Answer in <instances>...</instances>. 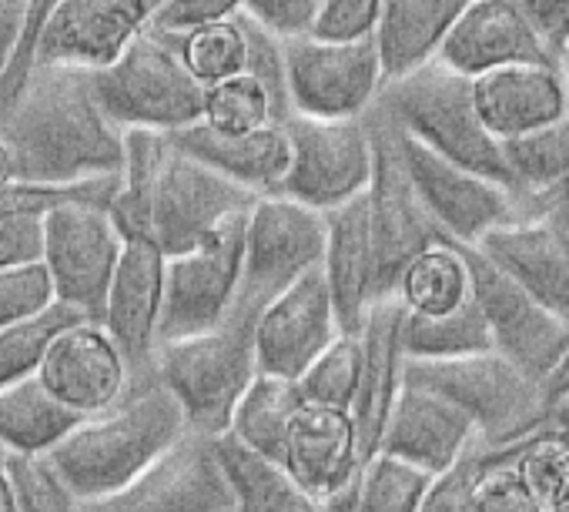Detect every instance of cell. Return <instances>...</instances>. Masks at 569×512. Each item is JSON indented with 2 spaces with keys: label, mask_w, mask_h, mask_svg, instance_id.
Listing matches in <instances>:
<instances>
[{
  "label": "cell",
  "mask_w": 569,
  "mask_h": 512,
  "mask_svg": "<svg viewBox=\"0 0 569 512\" xmlns=\"http://www.w3.org/2000/svg\"><path fill=\"white\" fill-rule=\"evenodd\" d=\"M0 141L11 148L14 181L78 184L124 174V128L104 111L94 71L38 64L21 101L0 118Z\"/></svg>",
  "instance_id": "obj_1"
},
{
  "label": "cell",
  "mask_w": 569,
  "mask_h": 512,
  "mask_svg": "<svg viewBox=\"0 0 569 512\" xmlns=\"http://www.w3.org/2000/svg\"><path fill=\"white\" fill-rule=\"evenodd\" d=\"M124 174L114 221L124 238H148L168 259L208 241L224 221L248 211L254 194L191 158L168 131H124Z\"/></svg>",
  "instance_id": "obj_2"
},
{
  "label": "cell",
  "mask_w": 569,
  "mask_h": 512,
  "mask_svg": "<svg viewBox=\"0 0 569 512\" xmlns=\"http://www.w3.org/2000/svg\"><path fill=\"white\" fill-rule=\"evenodd\" d=\"M188 432V415L158 369L131 375L124 395L98 415H88L48 462L81 502L104 499L138 479Z\"/></svg>",
  "instance_id": "obj_3"
},
{
  "label": "cell",
  "mask_w": 569,
  "mask_h": 512,
  "mask_svg": "<svg viewBox=\"0 0 569 512\" xmlns=\"http://www.w3.org/2000/svg\"><path fill=\"white\" fill-rule=\"evenodd\" d=\"M254 329L258 312L234 305L221 325L158 349L154 369L178 395L191 432L218 439L231 429V415L258 375Z\"/></svg>",
  "instance_id": "obj_4"
},
{
  "label": "cell",
  "mask_w": 569,
  "mask_h": 512,
  "mask_svg": "<svg viewBox=\"0 0 569 512\" xmlns=\"http://www.w3.org/2000/svg\"><path fill=\"white\" fill-rule=\"evenodd\" d=\"M406 382L426 385L456 402L489 445H516L549 429L546 382L499 355L496 349L462 359H409Z\"/></svg>",
  "instance_id": "obj_5"
},
{
  "label": "cell",
  "mask_w": 569,
  "mask_h": 512,
  "mask_svg": "<svg viewBox=\"0 0 569 512\" xmlns=\"http://www.w3.org/2000/svg\"><path fill=\"white\" fill-rule=\"evenodd\" d=\"M376 108L386 111L412 141L512 188L502 141L482 124L472 81L442 61L389 81Z\"/></svg>",
  "instance_id": "obj_6"
},
{
  "label": "cell",
  "mask_w": 569,
  "mask_h": 512,
  "mask_svg": "<svg viewBox=\"0 0 569 512\" xmlns=\"http://www.w3.org/2000/svg\"><path fill=\"white\" fill-rule=\"evenodd\" d=\"M94 88L114 124L124 131H184L204 121L208 88L184 61L171 31L148 28L111 68L94 71Z\"/></svg>",
  "instance_id": "obj_7"
},
{
  "label": "cell",
  "mask_w": 569,
  "mask_h": 512,
  "mask_svg": "<svg viewBox=\"0 0 569 512\" xmlns=\"http://www.w3.org/2000/svg\"><path fill=\"white\" fill-rule=\"evenodd\" d=\"M326 214L289 198L261 194L244 218V275L238 305L264 312L281 292L322 269Z\"/></svg>",
  "instance_id": "obj_8"
},
{
  "label": "cell",
  "mask_w": 569,
  "mask_h": 512,
  "mask_svg": "<svg viewBox=\"0 0 569 512\" xmlns=\"http://www.w3.org/2000/svg\"><path fill=\"white\" fill-rule=\"evenodd\" d=\"M124 254V231L111 208L68 201L44 214V269L54 285V302L101 322L108 292Z\"/></svg>",
  "instance_id": "obj_9"
},
{
  "label": "cell",
  "mask_w": 569,
  "mask_h": 512,
  "mask_svg": "<svg viewBox=\"0 0 569 512\" xmlns=\"http://www.w3.org/2000/svg\"><path fill=\"white\" fill-rule=\"evenodd\" d=\"M292 111L326 121L369 118L386 91L382 58L372 38L332 41L302 34L284 41Z\"/></svg>",
  "instance_id": "obj_10"
},
{
  "label": "cell",
  "mask_w": 569,
  "mask_h": 512,
  "mask_svg": "<svg viewBox=\"0 0 569 512\" xmlns=\"http://www.w3.org/2000/svg\"><path fill=\"white\" fill-rule=\"evenodd\" d=\"M284 131L292 144V164L278 194L326 214L369 191L376 171V134L369 118L326 121L292 114Z\"/></svg>",
  "instance_id": "obj_11"
},
{
  "label": "cell",
  "mask_w": 569,
  "mask_h": 512,
  "mask_svg": "<svg viewBox=\"0 0 569 512\" xmlns=\"http://www.w3.org/2000/svg\"><path fill=\"white\" fill-rule=\"evenodd\" d=\"M244 218L248 211L234 214L208 241L168 259L161 345L201 335L234 312L244 275Z\"/></svg>",
  "instance_id": "obj_12"
},
{
  "label": "cell",
  "mask_w": 569,
  "mask_h": 512,
  "mask_svg": "<svg viewBox=\"0 0 569 512\" xmlns=\"http://www.w3.org/2000/svg\"><path fill=\"white\" fill-rule=\"evenodd\" d=\"M372 134H376V171L369 184V214H372V234H376V254H379V289L382 299L396 292L399 275L406 265L436 241H446L436 228L432 214L426 211L412 174L406 168L402 154V134L389 114L372 108L369 114Z\"/></svg>",
  "instance_id": "obj_13"
},
{
  "label": "cell",
  "mask_w": 569,
  "mask_h": 512,
  "mask_svg": "<svg viewBox=\"0 0 569 512\" xmlns=\"http://www.w3.org/2000/svg\"><path fill=\"white\" fill-rule=\"evenodd\" d=\"M402 154H406L412 184L446 241L476 248L489 231L526 218L522 201L509 184L489 174H479L472 168H462L436 154L432 148L412 141L409 134H402Z\"/></svg>",
  "instance_id": "obj_14"
},
{
  "label": "cell",
  "mask_w": 569,
  "mask_h": 512,
  "mask_svg": "<svg viewBox=\"0 0 569 512\" xmlns=\"http://www.w3.org/2000/svg\"><path fill=\"white\" fill-rule=\"evenodd\" d=\"M462 251L472 275V299L489 325L492 349L546 382L569 345V325L479 248L462 244Z\"/></svg>",
  "instance_id": "obj_15"
},
{
  "label": "cell",
  "mask_w": 569,
  "mask_h": 512,
  "mask_svg": "<svg viewBox=\"0 0 569 512\" xmlns=\"http://www.w3.org/2000/svg\"><path fill=\"white\" fill-rule=\"evenodd\" d=\"M81 512H231L214 435L184 432L124 489L81 502Z\"/></svg>",
  "instance_id": "obj_16"
},
{
  "label": "cell",
  "mask_w": 569,
  "mask_h": 512,
  "mask_svg": "<svg viewBox=\"0 0 569 512\" xmlns=\"http://www.w3.org/2000/svg\"><path fill=\"white\" fill-rule=\"evenodd\" d=\"M366 459L352 412L326 405L302 409L281 452V465L292 472L302 492L332 512H352Z\"/></svg>",
  "instance_id": "obj_17"
},
{
  "label": "cell",
  "mask_w": 569,
  "mask_h": 512,
  "mask_svg": "<svg viewBox=\"0 0 569 512\" xmlns=\"http://www.w3.org/2000/svg\"><path fill=\"white\" fill-rule=\"evenodd\" d=\"M168 0H64L38 44V64L84 71L111 68L148 28Z\"/></svg>",
  "instance_id": "obj_18"
},
{
  "label": "cell",
  "mask_w": 569,
  "mask_h": 512,
  "mask_svg": "<svg viewBox=\"0 0 569 512\" xmlns=\"http://www.w3.org/2000/svg\"><path fill=\"white\" fill-rule=\"evenodd\" d=\"M346 335L326 272L316 269L289 292H281L261 315L254 329V352L258 372L281 375V379H302L329 345Z\"/></svg>",
  "instance_id": "obj_19"
},
{
  "label": "cell",
  "mask_w": 569,
  "mask_h": 512,
  "mask_svg": "<svg viewBox=\"0 0 569 512\" xmlns=\"http://www.w3.org/2000/svg\"><path fill=\"white\" fill-rule=\"evenodd\" d=\"M168 254L148 238H124V254L114 272L101 325L118 342L131 375L151 372L161 345Z\"/></svg>",
  "instance_id": "obj_20"
},
{
  "label": "cell",
  "mask_w": 569,
  "mask_h": 512,
  "mask_svg": "<svg viewBox=\"0 0 569 512\" xmlns=\"http://www.w3.org/2000/svg\"><path fill=\"white\" fill-rule=\"evenodd\" d=\"M38 379L61 405L88 419L124 395L131 369L101 322H78L48 345Z\"/></svg>",
  "instance_id": "obj_21"
},
{
  "label": "cell",
  "mask_w": 569,
  "mask_h": 512,
  "mask_svg": "<svg viewBox=\"0 0 569 512\" xmlns=\"http://www.w3.org/2000/svg\"><path fill=\"white\" fill-rule=\"evenodd\" d=\"M476 248L569 325V224L562 204L509 221L489 231Z\"/></svg>",
  "instance_id": "obj_22"
},
{
  "label": "cell",
  "mask_w": 569,
  "mask_h": 512,
  "mask_svg": "<svg viewBox=\"0 0 569 512\" xmlns=\"http://www.w3.org/2000/svg\"><path fill=\"white\" fill-rule=\"evenodd\" d=\"M322 272L342 322V332L359 335L369 312L382 302L379 254L369 214V191L326 211V259Z\"/></svg>",
  "instance_id": "obj_23"
},
{
  "label": "cell",
  "mask_w": 569,
  "mask_h": 512,
  "mask_svg": "<svg viewBox=\"0 0 569 512\" xmlns=\"http://www.w3.org/2000/svg\"><path fill=\"white\" fill-rule=\"evenodd\" d=\"M439 61L469 81L516 64H559L512 0H469Z\"/></svg>",
  "instance_id": "obj_24"
},
{
  "label": "cell",
  "mask_w": 569,
  "mask_h": 512,
  "mask_svg": "<svg viewBox=\"0 0 569 512\" xmlns=\"http://www.w3.org/2000/svg\"><path fill=\"white\" fill-rule=\"evenodd\" d=\"M476 439L479 435L472 419L456 402L426 385L406 382L382 432L379 452L399 455L409 465L439 475L452 462H459Z\"/></svg>",
  "instance_id": "obj_25"
},
{
  "label": "cell",
  "mask_w": 569,
  "mask_h": 512,
  "mask_svg": "<svg viewBox=\"0 0 569 512\" xmlns=\"http://www.w3.org/2000/svg\"><path fill=\"white\" fill-rule=\"evenodd\" d=\"M482 124L499 141L522 138L569 118V88L559 64H516L472 81Z\"/></svg>",
  "instance_id": "obj_26"
},
{
  "label": "cell",
  "mask_w": 569,
  "mask_h": 512,
  "mask_svg": "<svg viewBox=\"0 0 569 512\" xmlns=\"http://www.w3.org/2000/svg\"><path fill=\"white\" fill-rule=\"evenodd\" d=\"M402 322H406V309L396 295H389L369 312L359 332L362 335V382H359V395L352 405V419L366 445V455L379 452L382 432L406 385L409 355L402 342Z\"/></svg>",
  "instance_id": "obj_27"
},
{
  "label": "cell",
  "mask_w": 569,
  "mask_h": 512,
  "mask_svg": "<svg viewBox=\"0 0 569 512\" xmlns=\"http://www.w3.org/2000/svg\"><path fill=\"white\" fill-rule=\"evenodd\" d=\"M171 138L178 141L181 151L204 161L208 168H214L238 188L251 191L254 198L278 194L292 164V144L284 124H268L248 134H224L198 121L184 131H174Z\"/></svg>",
  "instance_id": "obj_28"
},
{
  "label": "cell",
  "mask_w": 569,
  "mask_h": 512,
  "mask_svg": "<svg viewBox=\"0 0 569 512\" xmlns=\"http://www.w3.org/2000/svg\"><path fill=\"white\" fill-rule=\"evenodd\" d=\"M466 4L469 0H382L372 41L386 84L436 64Z\"/></svg>",
  "instance_id": "obj_29"
},
{
  "label": "cell",
  "mask_w": 569,
  "mask_h": 512,
  "mask_svg": "<svg viewBox=\"0 0 569 512\" xmlns=\"http://www.w3.org/2000/svg\"><path fill=\"white\" fill-rule=\"evenodd\" d=\"M218 462L231 492V512H309L312 499L281 465V459L264 455L231 432L214 439Z\"/></svg>",
  "instance_id": "obj_30"
},
{
  "label": "cell",
  "mask_w": 569,
  "mask_h": 512,
  "mask_svg": "<svg viewBox=\"0 0 569 512\" xmlns=\"http://www.w3.org/2000/svg\"><path fill=\"white\" fill-rule=\"evenodd\" d=\"M502 151L512 191L519 194L526 218L562 204L569 188V118L502 141Z\"/></svg>",
  "instance_id": "obj_31"
},
{
  "label": "cell",
  "mask_w": 569,
  "mask_h": 512,
  "mask_svg": "<svg viewBox=\"0 0 569 512\" xmlns=\"http://www.w3.org/2000/svg\"><path fill=\"white\" fill-rule=\"evenodd\" d=\"M81 422L84 415L61 405L38 375L0 389V445L8 452L48 455Z\"/></svg>",
  "instance_id": "obj_32"
},
{
  "label": "cell",
  "mask_w": 569,
  "mask_h": 512,
  "mask_svg": "<svg viewBox=\"0 0 569 512\" xmlns=\"http://www.w3.org/2000/svg\"><path fill=\"white\" fill-rule=\"evenodd\" d=\"M409 315H446L472 302V275L462 244L436 241L406 265L392 292Z\"/></svg>",
  "instance_id": "obj_33"
},
{
  "label": "cell",
  "mask_w": 569,
  "mask_h": 512,
  "mask_svg": "<svg viewBox=\"0 0 569 512\" xmlns=\"http://www.w3.org/2000/svg\"><path fill=\"white\" fill-rule=\"evenodd\" d=\"M306 405L309 402H306L296 379L258 372L254 382L248 385V392L241 395L228 432L234 439H241L244 445L281 459L284 442H289V432H292V425Z\"/></svg>",
  "instance_id": "obj_34"
},
{
  "label": "cell",
  "mask_w": 569,
  "mask_h": 512,
  "mask_svg": "<svg viewBox=\"0 0 569 512\" xmlns=\"http://www.w3.org/2000/svg\"><path fill=\"white\" fill-rule=\"evenodd\" d=\"M402 342H406L409 359H429V362L462 359V355L492 349V335H489V325H486L476 299L446 315H409L406 312Z\"/></svg>",
  "instance_id": "obj_35"
},
{
  "label": "cell",
  "mask_w": 569,
  "mask_h": 512,
  "mask_svg": "<svg viewBox=\"0 0 569 512\" xmlns=\"http://www.w3.org/2000/svg\"><path fill=\"white\" fill-rule=\"evenodd\" d=\"M522 445L526 439L516 445L486 442L482 462L466 492V512H549L519 465Z\"/></svg>",
  "instance_id": "obj_36"
},
{
  "label": "cell",
  "mask_w": 569,
  "mask_h": 512,
  "mask_svg": "<svg viewBox=\"0 0 569 512\" xmlns=\"http://www.w3.org/2000/svg\"><path fill=\"white\" fill-rule=\"evenodd\" d=\"M432 475L399 455L376 452L366 459L352 512H422Z\"/></svg>",
  "instance_id": "obj_37"
},
{
  "label": "cell",
  "mask_w": 569,
  "mask_h": 512,
  "mask_svg": "<svg viewBox=\"0 0 569 512\" xmlns=\"http://www.w3.org/2000/svg\"><path fill=\"white\" fill-rule=\"evenodd\" d=\"M78 322H88L81 312L54 302L51 309L11 325L0 332V389L8 385H18L31 375H38L44 355H48V345L68 329V325H78Z\"/></svg>",
  "instance_id": "obj_38"
},
{
  "label": "cell",
  "mask_w": 569,
  "mask_h": 512,
  "mask_svg": "<svg viewBox=\"0 0 569 512\" xmlns=\"http://www.w3.org/2000/svg\"><path fill=\"white\" fill-rule=\"evenodd\" d=\"M178 41H181L188 68L204 88L228 81L234 74H244L248 68V38H244L241 14L231 21H214V24L184 31L178 34Z\"/></svg>",
  "instance_id": "obj_39"
},
{
  "label": "cell",
  "mask_w": 569,
  "mask_h": 512,
  "mask_svg": "<svg viewBox=\"0 0 569 512\" xmlns=\"http://www.w3.org/2000/svg\"><path fill=\"white\" fill-rule=\"evenodd\" d=\"M204 124L224 134H248L268 124H281L278 108L268 88L254 74H234L208 88L204 98Z\"/></svg>",
  "instance_id": "obj_40"
},
{
  "label": "cell",
  "mask_w": 569,
  "mask_h": 512,
  "mask_svg": "<svg viewBox=\"0 0 569 512\" xmlns=\"http://www.w3.org/2000/svg\"><path fill=\"white\" fill-rule=\"evenodd\" d=\"M362 382V335H339L329 352L299 379V389L309 405L346 409L352 412Z\"/></svg>",
  "instance_id": "obj_41"
},
{
  "label": "cell",
  "mask_w": 569,
  "mask_h": 512,
  "mask_svg": "<svg viewBox=\"0 0 569 512\" xmlns=\"http://www.w3.org/2000/svg\"><path fill=\"white\" fill-rule=\"evenodd\" d=\"M4 472L14 485L18 512H81V499L58 475L48 455L8 452Z\"/></svg>",
  "instance_id": "obj_42"
},
{
  "label": "cell",
  "mask_w": 569,
  "mask_h": 512,
  "mask_svg": "<svg viewBox=\"0 0 569 512\" xmlns=\"http://www.w3.org/2000/svg\"><path fill=\"white\" fill-rule=\"evenodd\" d=\"M519 465L549 512H569V439L556 429H542L526 439Z\"/></svg>",
  "instance_id": "obj_43"
},
{
  "label": "cell",
  "mask_w": 569,
  "mask_h": 512,
  "mask_svg": "<svg viewBox=\"0 0 569 512\" xmlns=\"http://www.w3.org/2000/svg\"><path fill=\"white\" fill-rule=\"evenodd\" d=\"M241 24H244V38H248V74H254L274 108H278V118L281 124L289 121L296 111H292V94H289V64H284V41L271 31H264L261 24H254L248 14H241Z\"/></svg>",
  "instance_id": "obj_44"
},
{
  "label": "cell",
  "mask_w": 569,
  "mask_h": 512,
  "mask_svg": "<svg viewBox=\"0 0 569 512\" xmlns=\"http://www.w3.org/2000/svg\"><path fill=\"white\" fill-rule=\"evenodd\" d=\"M64 0H28V14H24V31L18 41V54L11 61V68L0 74V118H4L24 94L34 68H38V44L44 28L51 24V18L58 14V8Z\"/></svg>",
  "instance_id": "obj_45"
},
{
  "label": "cell",
  "mask_w": 569,
  "mask_h": 512,
  "mask_svg": "<svg viewBox=\"0 0 569 512\" xmlns=\"http://www.w3.org/2000/svg\"><path fill=\"white\" fill-rule=\"evenodd\" d=\"M51 305H54V285L44 262L0 272V332Z\"/></svg>",
  "instance_id": "obj_46"
},
{
  "label": "cell",
  "mask_w": 569,
  "mask_h": 512,
  "mask_svg": "<svg viewBox=\"0 0 569 512\" xmlns=\"http://www.w3.org/2000/svg\"><path fill=\"white\" fill-rule=\"evenodd\" d=\"M382 0H322L316 31L319 38L332 41H362L376 34Z\"/></svg>",
  "instance_id": "obj_47"
},
{
  "label": "cell",
  "mask_w": 569,
  "mask_h": 512,
  "mask_svg": "<svg viewBox=\"0 0 569 512\" xmlns=\"http://www.w3.org/2000/svg\"><path fill=\"white\" fill-rule=\"evenodd\" d=\"M44 262V214L0 218V272Z\"/></svg>",
  "instance_id": "obj_48"
},
{
  "label": "cell",
  "mask_w": 569,
  "mask_h": 512,
  "mask_svg": "<svg viewBox=\"0 0 569 512\" xmlns=\"http://www.w3.org/2000/svg\"><path fill=\"white\" fill-rule=\"evenodd\" d=\"M319 4L322 0H248L244 14L264 31L289 41V38H302L316 31Z\"/></svg>",
  "instance_id": "obj_49"
},
{
  "label": "cell",
  "mask_w": 569,
  "mask_h": 512,
  "mask_svg": "<svg viewBox=\"0 0 569 512\" xmlns=\"http://www.w3.org/2000/svg\"><path fill=\"white\" fill-rule=\"evenodd\" d=\"M244 4L248 0H168L164 11L154 21V28L171 31V34H184V31H194L201 24L231 21L238 14H244Z\"/></svg>",
  "instance_id": "obj_50"
},
{
  "label": "cell",
  "mask_w": 569,
  "mask_h": 512,
  "mask_svg": "<svg viewBox=\"0 0 569 512\" xmlns=\"http://www.w3.org/2000/svg\"><path fill=\"white\" fill-rule=\"evenodd\" d=\"M522 21L536 31L546 51L559 61L569 44V0H512Z\"/></svg>",
  "instance_id": "obj_51"
},
{
  "label": "cell",
  "mask_w": 569,
  "mask_h": 512,
  "mask_svg": "<svg viewBox=\"0 0 569 512\" xmlns=\"http://www.w3.org/2000/svg\"><path fill=\"white\" fill-rule=\"evenodd\" d=\"M24 14H28V0H0V74L11 68L18 54Z\"/></svg>",
  "instance_id": "obj_52"
},
{
  "label": "cell",
  "mask_w": 569,
  "mask_h": 512,
  "mask_svg": "<svg viewBox=\"0 0 569 512\" xmlns=\"http://www.w3.org/2000/svg\"><path fill=\"white\" fill-rule=\"evenodd\" d=\"M549 429H556L559 435L569 439V392L552 395V405H549Z\"/></svg>",
  "instance_id": "obj_53"
},
{
  "label": "cell",
  "mask_w": 569,
  "mask_h": 512,
  "mask_svg": "<svg viewBox=\"0 0 569 512\" xmlns=\"http://www.w3.org/2000/svg\"><path fill=\"white\" fill-rule=\"evenodd\" d=\"M546 392H549V399H552V395L569 392V345H566V352H562L559 365L549 372V379H546Z\"/></svg>",
  "instance_id": "obj_54"
},
{
  "label": "cell",
  "mask_w": 569,
  "mask_h": 512,
  "mask_svg": "<svg viewBox=\"0 0 569 512\" xmlns=\"http://www.w3.org/2000/svg\"><path fill=\"white\" fill-rule=\"evenodd\" d=\"M0 512H18V499H14V485L8 479V472L0 469Z\"/></svg>",
  "instance_id": "obj_55"
},
{
  "label": "cell",
  "mask_w": 569,
  "mask_h": 512,
  "mask_svg": "<svg viewBox=\"0 0 569 512\" xmlns=\"http://www.w3.org/2000/svg\"><path fill=\"white\" fill-rule=\"evenodd\" d=\"M14 181V158H11V148L0 141V188Z\"/></svg>",
  "instance_id": "obj_56"
},
{
  "label": "cell",
  "mask_w": 569,
  "mask_h": 512,
  "mask_svg": "<svg viewBox=\"0 0 569 512\" xmlns=\"http://www.w3.org/2000/svg\"><path fill=\"white\" fill-rule=\"evenodd\" d=\"M559 71H562V78H566V88H569V44H566V51L559 54Z\"/></svg>",
  "instance_id": "obj_57"
},
{
  "label": "cell",
  "mask_w": 569,
  "mask_h": 512,
  "mask_svg": "<svg viewBox=\"0 0 569 512\" xmlns=\"http://www.w3.org/2000/svg\"><path fill=\"white\" fill-rule=\"evenodd\" d=\"M562 214H566V224H569V188H566V194H562Z\"/></svg>",
  "instance_id": "obj_58"
},
{
  "label": "cell",
  "mask_w": 569,
  "mask_h": 512,
  "mask_svg": "<svg viewBox=\"0 0 569 512\" xmlns=\"http://www.w3.org/2000/svg\"><path fill=\"white\" fill-rule=\"evenodd\" d=\"M309 512H332V509H329V505H319V502H312V509H309Z\"/></svg>",
  "instance_id": "obj_59"
},
{
  "label": "cell",
  "mask_w": 569,
  "mask_h": 512,
  "mask_svg": "<svg viewBox=\"0 0 569 512\" xmlns=\"http://www.w3.org/2000/svg\"><path fill=\"white\" fill-rule=\"evenodd\" d=\"M4 459H8V449H4V445H0V469H4Z\"/></svg>",
  "instance_id": "obj_60"
}]
</instances>
